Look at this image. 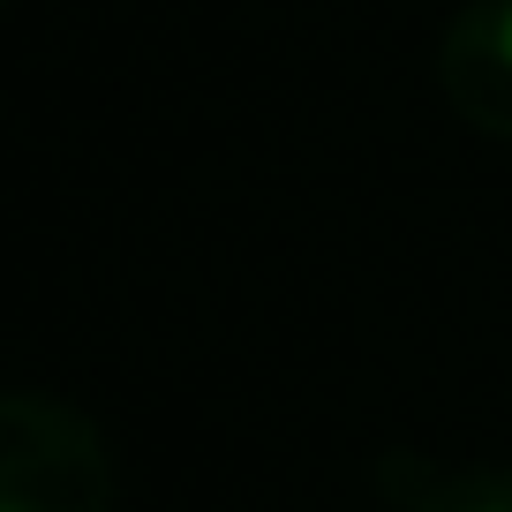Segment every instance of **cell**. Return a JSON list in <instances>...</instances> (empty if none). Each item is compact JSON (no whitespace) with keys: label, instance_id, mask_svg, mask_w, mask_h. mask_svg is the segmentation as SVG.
<instances>
[{"label":"cell","instance_id":"6da1fadb","mask_svg":"<svg viewBox=\"0 0 512 512\" xmlns=\"http://www.w3.org/2000/svg\"><path fill=\"white\" fill-rule=\"evenodd\" d=\"M0 512H113V452L53 392H0Z\"/></svg>","mask_w":512,"mask_h":512},{"label":"cell","instance_id":"3957f363","mask_svg":"<svg viewBox=\"0 0 512 512\" xmlns=\"http://www.w3.org/2000/svg\"><path fill=\"white\" fill-rule=\"evenodd\" d=\"M415 512H512V467H482V475H437V490Z\"/></svg>","mask_w":512,"mask_h":512},{"label":"cell","instance_id":"7a4b0ae2","mask_svg":"<svg viewBox=\"0 0 512 512\" xmlns=\"http://www.w3.org/2000/svg\"><path fill=\"white\" fill-rule=\"evenodd\" d=\"M437 83L467 128L512 144V0H475L452 16L437 46Z\"/></svg>","mask_w":512,"mask_h":512}]
</instances>
